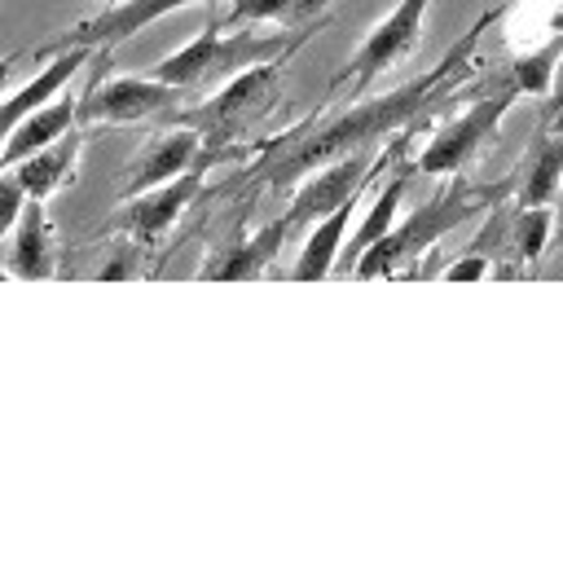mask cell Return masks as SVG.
<instances>
[{
    "instance_id": "obj_1",
    "label": "cell",
    "mask_w": 563,
    "mask_h": 563,
    "mask_svg": "<svg viewBox=\"0 0 563 563\" xmlns=\"http://www.w3.org/2000/svg\"><path fill=\"white\" fill-rule=\"evenodd\" d=\"M488 22H493L488 13L475 18V26H471L431 70H422L418 79H409V84H400V88H391V92H383V97H374V101H356V106H347L343 114L325 119V123L312 128V132H299L295 145H290L286 154H277V163L268 167V185L282 189V185L308 176L312 167H321V163H330V158H339V154H352V150H374V145H383L387 136H396L400 128H409L413 119H422V110L444 92V84L471 66V53H475L479 31H484Z\"/></svg>"
},
{
    "instance_id": "obj_2",
    "label": "cell",
    "mask_w": 563,
    "mask_h": 563,
    "mask_svg": "<svg viewBox=\"0 0 563 563\" xmlns=\"http://www.w3.org/2000/svg\"><path fill=\"white\" fill-rule=\"evenodd\" d=\"M308 40V26L295 31V35H273V31H233L224 35L216 22L202 26V35H194L185 48L167 53L163 62L150 66L154 79L180 88V92H194V88H220L224 79H233L238 70L246 66H260V62H286L299 44Z\"/></svg>"
},
{
    "instance_id": "obj_3",
    "label": "cell",
    "mask_w": 563,
    "mask_h": 563,
    "mask_svg": "<svg viewBox=\"0 0 563 563\" xmlns=\"http://www.w3.org/2000/svg\"><path fill=\"white\" fill-rule=\"evenodd\" d=\"M488 198H493L488 189H475V185L449 176V185H440L422 207H413L400 224H391L378 242H369V246L356 255V264H352L347 273H356V277L396 273L400 264H409V260H418L422 251H431L449 229H457L462 220H471L475 211H484Z\"/></svg>"
},
{
    "instance_id": "obj_4",
    "label": "cell",
    "mask_w": 563,
    "mask_h": 563,
    "mask_svg": "<svg viewBox=\"0 0 563 563\" xmlns=\"http://www.w3.org/2000/svg\"><path fill=\"white\" fill-rule=\"evenodd\" d=\"M277 88H282V62L246 66L233 79H224L207 101H198L194 110H185L176 123L198 128L202 141H233L238 132H246V123H255L260 114H268Z\"/></svg>"
},
{
    "instance_id": "obj_5",
    "label": "cell",
    "mask_w": 563,
    "mask_h": 563,
    "mask_svg": "<svg viewBox=\"0 0 563 563\" xmlns=\"http://www.w3.org/2000/svg\"><path fill=\"white\" fill-rule=\"evenodd\" d=\"M515 97H519V88H515L510 75H506V84H501L497 92L471 101L457 119H449V123L427 141V150L418 154L413 172H422V176H462V167H471L475 154H479L488 141H497L501 119H506V110L515 106Z\"/></svg>"
},
{
    "instance_id": "obj_6",
    "label": "cell",
    "mask_w": 563,
    "mask_h": 563,
    "mask_svg": "<svg viewBox=\"0 0 563 563\" xmlns=\"http://www.w3.org/2000/svg\"><path fill=\"white\" fill-rule=\"evenodd\" d=\"M396 150H400V141H391V150H387V154H378V145H374V150H352V154H339V158H330V163L312 167V172L303 176V185L295 189V198H290L286 216H282V220H286V229L312 224V220H321L325 211L343 207L347 198L365 194V185L374 180V172H378Z\"/></svg>"
},
{
    "instance_id": "obj_7",
    "label": "cell",
    "mask_w": 563,
    "mask_h": 563,
    "mask_svg": "<svg viewBox=\"0 0 563 563\" xmlns=\"http://www.w3.org/2000/svg\"><path fill=\"white\" fill-rule=\"evenodd\" d=\"M180 88L154 79V75H119L106 84H92L79 97V123L101 128V123H145L180 106Z\"/></svg>"
},
{
    "instance_id": "obj_8",
    "label": "cell",
    "mask_w": 563,
    "mask_h": 563,
    "mask_svg": "<svg viewBox=\"0 0 563 563\" xmlns=\"http://www.w3.org/2000/svg\"><path fill=\"white\" fill-rule=\"evenodd\" d=\"M427 9H431V0H400V4L361 40V48H356L352 62H347L352 92L369 88L383 70H391L396 62H405V57L413 53V44H418V35H422Z\"/></svg>"
},
{
    "instance_id": "obj_9",
    "label": "cell",
    "mask_w": 563,
    "mask_h": 563,
    "mask_svg": "<svg viewBox=\"0 0 563 563\" xmlns=\"http://www.w3.org/2000/svg\"><path fill=\"white\" fill-rule=\"evenodd\" d=\"M48 62H44V70H35V79H26L18 92H9L4 101H0V145H4V136H9V128L18 123V119H26L31 110H40L44 101H53L97 53H110V48H92V44H48Z\"/></svg>"
},
{
    "instance_id": "obj_10",
    "label": "cell",
    "mask_w": 563,
    "mask_h": 563,
    "mask_svg": "<svg viewBox=\"0 0 563 563\" xmlns=\"http://www.w3.org/2000/svg\"><path fill=\"white\" fill-rule=\"evenodd\" d=\"M198 150H202V132H198V128H189V123L163 128V132L150 136V145L132 158V167H128V189H123V194L132 198V194H141V189H154V185H163V180L189 172L194 158H198Z\"/></svg>"
},
{
    "instance_id": "obj_11",
    "label": "cell",
    "mask_w": 563,
    "mask_h": 563,
    "mask_svg": "<svg viewBox=\"0 0 563 563\" xmlns=\"http://www.w3.org/2000/svg\"><path fill=\"white\" fill-rule=\"evenodd\" d=\"M185 4H194V0H110L97 18L79 22V26H75V31H66V40H57V44L114 48V44H123L128 35L145 31L150 22H158V18H167V13L185 9Z\"/></svg>"
},
{
    "instance_id": "obj_12",
    "label": "cell",
    "mask_w": 563,
    "mask_h": 563,
    "mask_svg": "<svg viewBox=\"0 0 563 563\" xmlns=\"http://www.w3.org/2000/svg\"><path fill=\"white\" fill-rule=\"evenodd\" d=\"M198 194H202V176L189 167V172H180V176H172V180H163L154 189L132 194L128 207H123V224H128L132 238H158L180 220V211Z\"/></svg>"
},
{
    "instance_id": "obj_13",
    "label": "cell",
    "mask_w": 563,
    "mask_h": 563,
    "mask_svg": "<svg viewBox=\"0 0 563 563\" xmlns=\"http://www.w3.org/2000/svg\"><path fill=\"white\" fill-rule=\"evenodd\" d=\"M4 268H9V277H22V282H44V277L57 273V242H53V224H48L44 198H26L22 202Z\"/></svg>"
},
{
    "instance_id": "obj_14",
    "label": "cell",
    "mask_w": 563,
    "mask_h": 563,
    "mask_svg": "<svg viewBox=\"0 0 563 563\" xmlns=\"http://www.w3.org/2000/svg\"><path fill=\"white\" fill-rule=\"evenodd\" d=\"M75 123H79V97H66V88H62L53 101H44L40 110H31L26 119H18V123L9 128V136H4V145H0V172H9L13 163H22L26 154L44 150L48 141L66 136Z\"/></svg>"
},
{
    "instance_id": "obj_15",
    "label": "cell",
    "mask_w": 563,
    "mask_h": 563,
    "mask_svg": "<svg viewBox=\"0 0 563 563\" xmlns=\"http://www.w3.org/2000/svg\"><path fill=\"white\" fill-rule=\"evenodd\" d=\"M356 202H361V194L347 198L343 207L325 211L321 220H312V229H308V238H303V246H299V255L290 264L295 282H321V277H330L339 268V255H343V242H347V220H352Z\"/></svg>"
},
{
    "instance_id": "obj_16",
    "label": "cell",
    "mask_w": 563,
    "mask_h": 563,
    "mask_svg": "<svg viewBox=\"0 0 563 563\" xmlns=\"http://www.w3.org/2000/svg\"><path fill=\"white\" fill-rule=\"evenodd\" d=\"M79 132L70 128L66 136H57V141H48L44 150H35V154H26L22 163H13L9 172L22 180V189H26V198H53L57 189H66L70 180H75V167H79Z\"/></svg>"
},
{
    "instance_id": "obj_17",
    "label": "cell",
    "mask_w": 563,
    "mask_h": 563,
    "mask_svg": "<svg viewBox=\"0 0 563 563\" xmlns=\"http://www.w3.org/2000/svg\"><path fill=\"white\" fill-rule=\"evenodd\" d=\"M563 185V132H537L523 158V180H519V207H550Z\"/></svg>"
},
{
    "instance_id": "obj_18",
    "label": "cell",
    "mask_w": 563,
    "mask_h": 563,
    "mask_svg": "<svg viewBox=\"0 0 563 563\" xmlns=\"http://www.w3.org/2000/svg\"><path fill=\"white\" fill-rule=\"evenodd\" d=\"M409 167H400V172H391V180L378 189V198L369 202V211L361 216V229L352 233V242H343V255H339V264L343 268H352L356 264V255L369 246V242H378L391 224H396V211H400V198H405V189H409Z\"/></svg>"
},
{
    "instance_id": "obj_19",
    "label": "cell",
    "mask_w": 563,
    "mask_h": 563,
    "mask_svg": "<svg viewBox=\"0 0 563 563\" xmlns=\"http://www.w3.org/2000/svg\"><path fill=\"white\" fill-rule=\"evenodd\" d=\"M290 229H286V220H273V224H264L255 238H246V242H238V246H229V255L224 260H216V264H207V277H251V273H260L273 255H277V246H282V238H286Z\"/></svg>"
},
{
    "instance_id": "obj_20",
    "label": "cell",
    "mask_w": 563,
    "mask_h": 563,
    "mask_svg": "<svg viewBox=\"0 0 563 563\" xmlns=\"http://www.w3.org/2000/svg\"><path fill=\"white\" fill-rule=\"evenodd\" d=\"M501 224H506V246H510L515 264H537L545 242H550L554 216H550V207H519Z\"/></svg>"
},
{
    "instance_id": "obj_21",
    "label": "cell",
    "mask_w": 563,
    "mask_h": 563,
    "mask_svg": "<svg viewBox=\"0 0 563 563\" xmlns=\"http://www.w3.org/2000/svg\"><path fill=\"white\" fill-rule=\"evenodd\" d=\"M559 53H563V35L550 31L541 48H528L510 62V84L519 88V97H545L550 92V79H554V66H559Z\"/></svg>"
},
{
    "instance_id": "obj_22",
    "label": "cell",
    "mask_w": 563,
    "mask_h": 563,
    "mask_svg": "<svg viewBox=\"0 0 563 563\" xmlns=\"http://www.w3.org/2000/svg\"><path fill=\"white\" fill-rule=\"evenodd\" d=\"M325 0H233L224 26H246V22H286L295 13H312Z\"/></svg>"
},
{
    "instance_id": "obj_23",
    "label": "cell",
    "mask_w": 563,
    "mask_h": 563,
    "mask_svg": "<svg viewBox=\"0 0 563 563\" xmlns=\"http://www.w3.org/2000/svg\"><path fill=\"white\" fill-rule=\"evenodd\" d=\"M22 202H26V189L13 172H0V238L13 233L18 216H22Z\"/></svg>"
},
{
    "instance_id": "obj_24",
    "label": "cell",
    "mask_w": 563,
    "mask_h": 563,
    "mask_svg": "<svg viewBox=\"0 0 563 563\" xmlns=\"http://www.w3.org/2000/svg\"><path fill=\"white\" fill-rule=\"evenodd\" d=\"M541 132H563V53H559V66H554V79H550V92H545Z\"/></svg>"
},
{
    "instance_id": "obj_25",
    "label": "cell",
    "mask_w": 563,
    "mask_h": 563,
    "mask_svg": "<svg viewBox=\"0 0 563 563\" xmlns=\"http://www.w3.org/2000/svg\"><path fill=\"white\" fill-rule=\"evenodd\" d=\"M493 264H488V255L484 251H471V255H462V260H453L449 268H444V277L449 282H475V277H484Z\"/></svg>"
},
{
    "instance_id": "obj_26",
    "label": "cell",
    "mask_w": 563,
    "mask_h": 563,
    "mask_svg": "<svg viewBox=\"0 0 563 563\" xmlns=\"http://www.w3.org/2000/svg\"><path fill=\"white\" fill-rule=\"evenodd\" d=\"M18 57H22V53H18V48H13V53H4V57H0V88H4V84H9V70H13V66H18Z\"/></svg>"
},
{
    "instance_id": "obj_27",
    "label": "cell",
    "mask_w": 563,
    "mask_h": 563,
    "mask_svg": "<svg viewBox=\"0 0 563 563\" xmlns=\"http://www.w3.org/2000/svg\"><path fill=\"white\" fill-rule=\"evenodd\" d=\"M550 31H559L563 35V0L554 4V13H550Z\"/></svg>"
},
{
    "instance_id": "obj_28",
    "label": "cell",
    "mask_w": 563,
    "mask_h": 563,
    "mask_svg": "<svg viewBox=\"0 0 563 563\" xmlns=\"http://www.w3.org/2000/svg\"><path fill=\"white\" fill-rule=\"evenodd\" d=\"M559 194H563V185H559Z\"/></svg>"
}]
</instances>
